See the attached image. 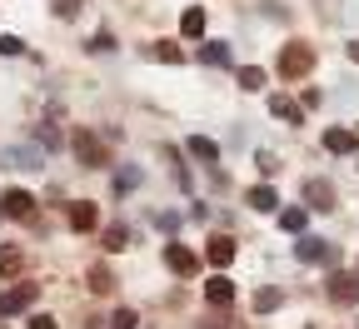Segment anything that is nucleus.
<instances>
[{"label":"nucleus","mask_w":359,"mask_h":329,"mask_svg":"<svg viewBox=\"0 0 359 329\" xmlns=\"http://www.w3.org/2000/svg\"><path fill=\"white\" fill-rule=\"evenodd\" d=\"M304 200H309V210H330L334 205V190H330L325 180H309L304 184Z\"/></svg>","instance_id":"12"},{"label":"nucleus","mask_w":359,"mask_h":329,"mask_svg":"<svg viewBox=\"0 0 359 329\" xmlns=\"http://www.w3.org/2000/svg\"><path fill=\"white\" fill-rule=\"evenodd\" d=\"M309 65H314V51L304 40H290L285 51H280V75L285 80H299V75H309Z\"/></svg>","instance_id":"2"},{"label":"nucleus","mask_w":359,"mask_h":329,"mask_svg":"<svg viewBox=\"0 0 359 329\" xmlns=\"http://www.w3.org/2000/svg\"><path fill=\"white\" fill-rule=\"evenodd\" d=\"M294 255H299L304 264H334V260H339V255H334V245H325L320 234H304V240L294 245Z\"/></svg>","instance_id":"3"},{"label":"nucleus","mask_w":359,"mask_h":329,"mask_svg":"<svg viewBox=\"0 0 359 329\" xmlns=\"http://www.w3.org/2000/svg\"><path fill=\"white\" fill-rule=\"evenodd\" d=\"M165 264H170L175 274H195V269H200V255H195L190 245H165Z\"/></svg>","instance_id":"6"},{"label":"nucleus","mask_w":359,"mask_h":329,"mask_svg":"<svg viewBox=\"0 0 359 329\" xmlns=\"http://www.w3.org/2000/svg\"><path fill=\"white\" fill-rule=\"evenodd\" d=\"M0 165H11V170H35L40 165V150H0Z\"/></svg>","instance_id":"16"},{"label":"nucleus","mask_w":359,"mask_h":329,"mask_svg":"<svg viewBox=\"0 0 359 329\" xmlns=\"http://www.w3.org/2000/svg\"><path fill=\"white\" fill-rule=\"evenodd\" d=\"M90 290H95V295H110V290H115V274H110L105 264H95V269H90Z\"/></svg>","instance_id":"21"},{"label":"nucleus","mask_w":359,"mask_h":329,"mask_svg":"<svg viewBox=\"0 0 359 329\" xmlns=\"http://www.w3.org/2000/svg\"><path fill=\"white\" fill-rule=\"evenodd\" d=\"M304 220H309V215H304L299 205H290V210H280V229H290V234H299V229H304Z\"/></svg>","instance_id":"22"},{"label":"nucleus","mask_w":359,"mask_h":329,"mask_svg":"<svg viewBox=\"0 0 359 329\" xmlns=\"http://www.w3.org/2000/svg\"><path fill=\"white\" fill-rule=\"evenodd\" d=\"M205 260H210L215 269H224V264L235 260V240H230V234H215V240L205 245Z\"/></svg>","instance_id":"9"},{"label":"nucleus","mask_w":359,"mask_h":329,"mask_svg":"<svg viewBox=\"0 0 359 329\" xmlns=\"http://www.w3.org/2000/svg\"><path fill=\"white\" fill-rule=\"evenodd\" d=\"M110 329H135V309H115V319H110Z\"/></svg>","instance_id":"30"},{"label":"nucleus","mask_w":359,"mask_h":329,"mask_svg":"<svg viewBox=\"0 0 359 329\" xmlns=\"http://www.w3.org/2000/svg\"><path fill=\"white\" fill-rule=\"evenodd\" d=\"M140 184V170H115V190L125 195V190H135Z\"/></svg>","instance_id":"26"},{"label":"nucleus","mask_w":359,"mask_h":329,"mask_svg":"<svg viewBox=\"0 0 359 329\" xmlns=\"http://www.w3.org/2000/svg\"><path fill=\"white\" fill-rule=\"evenodd\" d=\"M90 51H115V35L110 30H95V35H90Z\"/></svg>","instance_id":"28"},{"label":"nucleus","mask_w":359,"mask_h":329,"mask_svg":"<svg viewBox=\"0 0 359 329\" xmlns=\"http://www.w3.org/2000/svg\"><path fill=\"white\" fill-rule=\"evenodd\" d=\"M200 60L205 65H230V45H224V40H205L200 45Z\"/></svg>","instance_id":"15"},{"label":"nucleus","mask_w":359,"mask_h":329,"mask_svg":"<svg viewBox=\"0 0 359 329\" xmlns=\"http://www.w3.org/2000/svg\"><path fill=\"white\" fill-rule=\"evenodd\" d=\"M330 300H334V304H359V274L334 269V274H330Z\"/></svg>","instance_id":"4"},{"label":"nucleus","mask_w":359,"mask_h":329,"mask_svg":"<svg viewBox=\"0 0 359 329\" xmlns=\"http://www.w3.org/2000/svg\"><path fill=\"white\" fill-rule=\"evenodd\" d=\"M269 115H280L285 125H299L304 120V105H294L290 95H269Z\"/></svg>","instance_id":"11"},{"label":"nucleus","mask_w":359,"mask_h":329,"mask_svg":"<svg viewBox=\"0 0 359 329\" xmlns=\"http://www.w3.org/2000/svg\"><path fill=\"white\" fill-rule=\"evenodd\" d=\"M190 155L205 160V165H215V160H219V145H215V140H205V135H190Z\"/></svg>","instance_id":"18"},{"label":"nucleus","mask_w":359,"mask_h":329,"mask_svg":"<svg viewBox=\"0 0 359 329\" xmlns=\"http://www.w3.org/2000/svg\"><path fill=\"white\" fill-rule=\"evenodd\" d=\"M0 210H6L11 220H30L35 200H30V190H6V195H0Z\"/></svg>","instance_id":"7"},{"label":"nucleus","mask_w":359,"mask_h":329,"mask_svg":"<svg viewBox=\"0 0 359 329\" xmlns=\"http://www.w3.org/2000/svg\"><path fill=\"white\" fill-rule=\"evenodd\" d=\"M50 6H55V15H65V20H70V15H80L85 0H50Z\"/></svg>","instance_id":"29"},{"label":"nucleus","mask_w":359,"mask_h":329,"mask_svg":"<svg viewBox=\"0 0 359 329\" xmlns=\"http://www.w3.org/2000/svg\"><path fill=\"white\" fill-rule=\"evenodd\" d=\"M325 150H330V155H354V150H359V135L334 125V130H325Z\"/></svg>","instance_id":"8"},{"label":"nucleus","mask_w":359,"mask_h":329,"mask_svg":"<svg viewBox=\"0 0 359 329\" xmlns=\"http://www.w3.org/2000/svg\"><path fill=\"white\" fill-rule=\"evenodd\" d=\"M70 150L80 155V165H90V170H100V165H110V150H105V140L95 135V130H70Z\"/></svg>","instance_id":"1"},{"label":"nucleus","mask_w":359,"mask_h":329,"mask_svg":"<svg viewBox=\"0 0 359 329\" xmlns=\"http://www.w3.org/2000/svg\"><path fill=\"white\" fill-rule=\"evenodd\" d=\"M155 55H160L165 65H180V60H185V51H180L175 40H155Z\"/></svg>","instance_id":"23"},{"label":"nucleus","mask_w":359,"mask_h":329,"mask_svg":"<svg viewBox=\"0 0 359 329\" xmlns=\"http://www.w3.org/2000/svg\"><path fill=\"white\" fill-rule=\"evenodd\" d=\"M65 215H70V229H95V224H100V215H95V205H90V200H75Z\"/></svg>","instance_id":"10"},{"label":"nucleus","mask_w":359,"mask_h":329,"mask_svg":"<svg viewBox=\"0 0 359 329\" xmlns=\"http://www.w3.org/2000/svg\"><path fill=\"white\" fill-rule=\"evenodd\" d=\"M180 30H185L190 40H195V35H205V11H200V6H190L185 15H180Z\"/></svg>","instance_id":"19"},{"label":"nucleus","mask_w":359,"mask_h":329,"mask_svg":"<svg viewBox=\"0 0 359 329\" xmlns=\"http://www.w3.org/2000/svg\"><path fill=\"white\" fill-rule=\"evenodd\" d=\"M259 170H264V175H275V170H280V160L269 155V150H259Z\"/></svg>","instance_id":"32"},{"label":"nucleus","mask_w":359,"mask_h":329,"mask_svg":"<svg viewBox=\"0 0 359 329\" xmlns=\"http://www.w3.org/2000/svg\"><path fill=\"white\" fill-rule=\"evenodd\" d=\"M349 55H354V60H359V45H349Z\"/></svg>","instance_id":"34"},{"label":"nucleus","mask_w":359,"mask_h":329,"mask_svg":"<svg viewBox=\"0 0 359 329\" xmlns=\"http://www.w3.org/2000/svg\"><path fill=\"white\" fill-rule=\"evenodd\" d=\"M105 245H110V250H125V245H130V229H125V224H110V229H105Z\"/></svg>","instance_id":"25"},{"label":"nucleus","mask_w":359,"mask_h":329,"mask_svg":"<svg viewBox=\"0 0 359 329\" xmlns=\"http://www.w3.org/2000/svg\"><path fill=\"white\" fill-rule=\"evenodd\" d=\"M205 300H210V304H230V300H235V285H230L224 274H215V279H205Z\"/></svg>","instance_id":"13"},{"label":"nucleus","mask_w":359,"mask_h":329,"mask_svg":"<svg viewBox=\"0 0 359 329\" xmlns=\"http://www.w3.org/2000/svg\"><path fill=\"white\" fill-rule=\"evenodd\" d=\"M280 300H285V295H280L275 285H264V290H255V309H259V314H269V309H280Z\"/></svg>","instance_id":"20"},{"label":"nucleus","mask_w":359,"mask_h":329,"mask_svg":"<svg viewBox=\"0 0 359 329\" xmlns=\"http://www.w3.org/2000/svg\"><path fill=\"white\" fill-rule=\"evenodd\" d=\"M25 269V250L20 245H0V274H20Z\"/></svg>","instance_id":"14"},{"label":"nucleus","mask_w":359,"mask_h":329,"mask_svg":"<svg viewBox=\"0 0 359 329\" xmlns=\"http://www.w3.org/2000/svg\"><path fill=\"white\" fill-rule=\"evenodd\" d=\"M240 85H245V90H264V70H259V65H245V70H240Z\"/></svg>","instance_id":"24"},{"label":"nucleus","mask_w":359,"mask_h":329,"mask_svg":"<svg viewBox=\"0 0 359 329\" xmlns=\"http://www.w3.org/2000/svg\"><path fill=\"white\" fill-rule=\"evenodd\" d=\"M30 329H55V319L50 314H30Z\"/></svg>","instance_id":"33"},{"label":"nucleus","mask_w":359,"mask_h":329,"mask_svg":"<svg viewBox=\"0 0 359 329\" xmlns=\"http://www.w3.org/2000/svg\"><path fill=\"white\" fill-rule=\"evenodd\" d=\"M20 51H25L20 35H0V55H20Z\"/></svg>","instance_id":"27"},{"label":"nucleus","mask_w":359,"mask_h":329,"mask_svg":"<svg viewBox=\"0 0 359 329\" xmlns=\"http://www.w3.org/2000/svg\"><path fill=\"white\" fill-rule=\"evenodd\" d=\"M30 304H35V285H11L0 295V314H25Z\"/></svg>","instance_id":"5"},{"label":"nucleus","mask_w":359,"mask_h":329,"mask_svg":"<svg viewBox=\"0 0 359 329\" xmlns=\"http://www.w3.org/2000/svg\"><path fill=\"white\" fill-rule=\"evenodd\" d=\"M35 135H40V145H60V130H55V125H40Z\"/></svg>","instance_id":"31"},{"label":"nucleus","mask_w":359,"mask_h":329,"mask_svg":"<svg viewBox=\"0 0 359 329\" xmlns=\"http://www.w3.org/2000/svg\"><path fill=\"white\" fill-rule=\"evenodd\" d=\"M245 200H250V210H264V215H269V210H275V205H280V195H275V190H269V184H255V190H250Z\"/></svg>","instance_id":"17"}]
</instances>
